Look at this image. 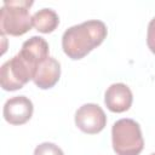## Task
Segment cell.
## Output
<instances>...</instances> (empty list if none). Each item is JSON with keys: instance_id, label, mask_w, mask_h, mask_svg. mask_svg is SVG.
Returning a JSON list of instances; mask_svg holds the SVG:
<instances>
[{"instance_id": "1", "label": "cell", "mask_w": 155, "mask_h": 155, "mask_svg": "<svg viewBox=\"0 0 155 155\" xmlns=\"http://www.w3.org/2000/svg\"><path fill=\"white\" fill-rule=\"evenodd\" d=\"M107 25L98 19H90L68 28L62 36L64 53L71 59H81L107 38Z\"/></svg>"}, {"instance_id": "2", "label": "cell", "mask_w": 155, "mask_h": 155, "mask_svg": "<svg viewBox=\"0 0 155 155\" xmlns=\"http://www.w3.org/2000/svg\"><path fill=\"white\" fill-rule=\"evenodd\" d=\"M33 1L28 0H10L5 1L1 7L0 29L1 34L19 36L25 34L33 27L29 8Z\"/></svg>"}, {"instance_id": "3", "label": "cell", "mask_w": 155, "mask_h": 155, "mask_svg": "<svg viewBox=\"0 0 155 155\" xmlns=\"http://www.w3.org/2000/svg\"><path fill=\"white\" fill-rule=\"evenodd\" d=\"M113 149L117 155H139L144 148L140 126L132 119H120L111 128Z\"/></svg>"}, {"instance_id": "4", "label": "cell", "mask_w": 155, "mask_h": 155, "mask_svg": "<svg viewBox=\"0 0 155 155\" xmlns=\"http://www.w3.org/2000/svg\"><path fill=\"white\" fill-rule=\"evenodd\" d=\"M35 69L27 63L19 53L6 61L0 68V84L5 91L22 88L29 80H33Z\"/></svg>"}, {"instance_id": "5", "label": "cell", "mask_w": 155, "mask_h": 155, "mask_svg": "<svg viewBox=\"0 0 155 155\" xmlns=\"http://www.w3.org/2000/svg\"><path fill=\"white\" fill-rule=\"evenodd\" d=\"M75 125L87 134H96L105 127L107 115L98 104L87 103L76 110Z\"/></svg>"}, {"instance_id": "6", "label": "cell", "mask_w": 155, "mask_h": 155, "mask_svg": "<svg viewBox=\"0 0 155 155\" xmlns=\"http://www.w3.org/2000/svg\"><path fill=\"white\" fill-rule=\"evenodd\" d=\"M33 103L25 96H15L4 104V117L11 125H23L33 115Z\"/></svg>"}, {"instance_id": "7", "label": "cell", "mask_w": 155, "mask_h": 155, "mask_svg": "<svg viewBox=\"0 0 155 155\" xmlns=\"http://www.w3.org/2000/svg\"><path fill=\"white\" fill-rule=\"evenodd\" d=\"M133 96L130 87L122 82L110 85L104 94V103L113 113H124L132 105Z\"/></svg>"}, {"instance_id": "8", "label": "cell", "mask_w": 155, "mask_h": 155, "mask_svg": "<svg viewBox=\"0 0 155 155\" xmlns=\"http://www.w3.org/2000/svg\"><path fill=\"white\" fill-rule=\"evenodd\" d=\"M48 51H50L48 44L44 38L31 36L30 39L23 42L22 48L18 53L27 63H29L36 70L38 65L50 57Z\"/></svg>"}, {"instance_id": "9", "label": "cell", "mask_w": 155, "mask_h": 155, "mask_svg": "<svg viewBox=\"0 0 155 155\" xmlns=\"http://www.w3.org/2000/svg\"><path fill=\"white\" fill-rule=\"evenodd\" d=\"M59 76H61L59 62L53 57H48L38 65L33 81L39 88L47 90L53 87L58 82Z\"/></svg>"}, {"instance_id": "10", "label": "cell", "mask_w": 155, "mask_h": 155, "mask_svg": "<svg viewBox=\"0 0 155 155\" xmlns=\"http://www.w3.org/2000/svg\"><path fill=\"white\" fill-rule=\"evenodd\" d=\"M33 27L44 34L52 33L59 24V17L52 8H41L33 15Z\"/></svg>"}, {"instance_id": "11", "label": "cell", "mask_w": 155, "mask_h": 155, "mask_svg": "<svg viewBox=\"0 0 155 155\" xmlns=\"http://www.w3.org/2000/svg\"><path fill=\"white\" fill-rule=\"evenodd\" d=\"M34 155H64L62 149L56 145L54 143H50V142H45L39 144L35 150H34Z\"/></svg>"}, {"instance_id": "12", "label": "cell", "mask_w": 155, "mask_h": 155, "mask_svg": "<svg viewBox=\"0 0 155 155\" xmlns=\"http://www.w3.org/2000/svg\"><path fill=\"white\" fill-rule=\"evenodd\" d=\"M147 45L149 50L155 54V17L149 22L148 24V31H147Z\"/></svg>"}, {"instance_id": "13", "label": "cell", "mask_w": 155, "mask_h": 155, "mask_svg": "<svg viewBox=\"0 0 155 155\" xmlns=\"http://www.w3.org/2000/svg\"><path fill=\"white\" fill-rule=\"evenodd\" d=\"M150 155H155V153H153V154H150Z\"/></svg>"}]
</instances>
